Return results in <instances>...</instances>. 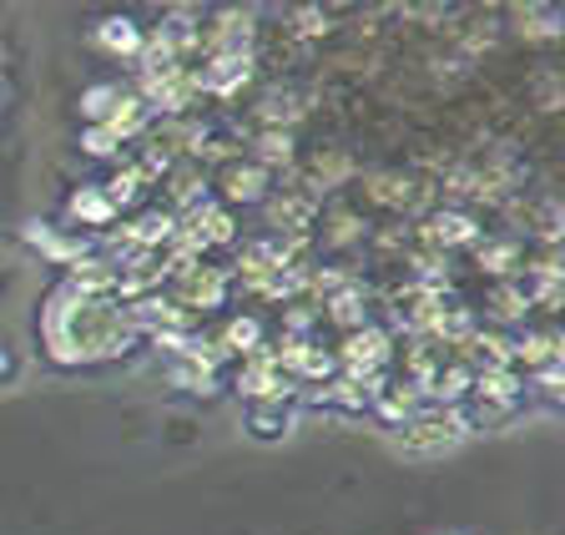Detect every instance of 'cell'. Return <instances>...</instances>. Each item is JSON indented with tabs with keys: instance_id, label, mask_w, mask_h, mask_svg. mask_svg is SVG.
Returning <instances> with one entry per match:
<instances>
[{
	"instance_id": "6da1fadb",
	"label": "cell",
	"mask_w": 565,
	"mask_h": 535,
	"mask_svg": "<svg viewBox=\"0 0 565 535\" xmlns=\"http://www.w3.org/2000/svg\"><path fill=\"white\" fill-rule=\"evenodd\" d=\"M141 333L131 323L127 298L117 293H76L61 283L41 309V349L56 364H106L121 359Z\"/></svg>"
},
{
	"instance_id": "7a4b0ae2",
	"label": "cell",
	"mask_w": 565,
	"mask_h": 535,
	"mask_svg": "<svg viewBox=\"0 0 565 535\" xmlns=\"http://www.w3.org/2000/svg\"><path fill=\"white\" fill-rule=\"evenodd\" d=\"M470 435V419L459 415V409H429L424 405L419 415H409L404 425H394V450H404V454H445V450H455L459 440Z\"/></svg>"
},
{
	"instance_id": "3957f363",
	"label": "cell",
	"mask_w": 565,
	"mask_h": 535,
	"mask_svg": "<svg viewBox=\"0 0 565 535\" xmlns=\"http://www.w3.org/2000/svg\"><path fill=\"white\" fill-rule=\"evenodd\" d=\"M167 283H172V293H167V303L182 313L192 309H223V298H227V278L223 268H212V263L202 258H172V268H167Z\"/></svg>"
},
{
	"instance_id": "277c9868",
	"label": "cell",
	"mask_w": 565,
	"mask_h": 535,
	"mask_svg": "<svg viewBox=\"0 0 565 535\" xmlns=\"http://www.w3.org/2000/svg\"><path fill=\"white\" fill-rule=\"evenodd\" d=\"M294 374L278 364V354H273L268 344L258 349V354H247L243 364H237V394H243L247 405H268V399H294Z\"/></svg>"
},
{
	"instance_id": "5b68a950",
	"label": "cell",
	"mask_w": 565,
	"mask_h": 535,
	"mask_svg": "<svg viewBox=\"0 0 565 535\" xmlns=\"http://www.w3.org/2000/svg\"><path fill=\"white\" fill-rule=\"evenodd\" d=\"M339 364H343V374H349V379L374 384V379H379V370L388 364V333H384V329H374V323H364V329L343 333Z\"/></svg>"
},
{
	"instance_id": "8992f818",
	"label": "cell",
	"mask_w": 565,
	"mask_h": 535,
	"mask_svg": "<svg viewBox=\"0 0 565 535\" xmlns=\"http://www.w3.org/2000/svg\"><path fill=\"white\" fill-rule=\"evenodd\" d=\"M92 41L106 51V56H121V61H137L141 46H147V31H141L131 15H106L102 25L92 31Z\"/></svg>"
},
{
	"instance_id": "52a82bcc",
	"label": "cell",
	"mask_w": 565,
	"mask_h": 535,
	"mask_svg": "<svg viewBox=\"0 0 565 535\" xmlns=\"http://www.w3.org/2000/svg\"><path fill=\"white\" fill-rule=\"evenodd\" d=\"M480 238V227H475L470 213H459V207H445V213H435L429 223H424V243L435 253H449V248H465V243Z\"/></svg>"
},
{
	"instance_id": "ba28073f",
	"label": "cell",
	"mask_w": 565,
	"mask_h": 535,
	"mask_svg": "<svg viewBox=\"0 0 565 535\" xmlns=\"http://www.w3.org/2000/svg\"><path fill=\"white\" fill-rule=\"evenodd\" d=\"M247 76H253V56H207V66H198V86L207 96H233Z\"/></svg>"
},
{
	"instance_id": "9c48e42d",
	"label": "cell",
	"mask_w": 565,
	"mask_h": 535,
	"mask_svg": "<svg viewBox=\"0 0 565 535\" xmlns=\"http://www.w3.org/2000/svg\"><path fill=\"white\" fill-rule=\"evenodd\" d=\"M475 399H480L484 409H515L520 405V394H525V384H520L515 370H480L470 379Z\"/></svg>"
},
{
	"instance_id": "30bf717a",
	"label": "cell",
	"mask_w": 565,
	"mask_h": 535,
	"mask_svg": "<svg viewBox=\"0 0 565 535\" xmlns=\"http://www.w3.org/2000/svg\"><path fill=\"white\" fill-rule=\"evenodd\" d=\"M217 182L227 203H268V172L258 162H227Z\"/></svg>"
},
{
	"instance_id": "8fae6325",
	"label": "cell",
	"mask_w": 565,
	"mask_h": 535,
	"mask_svg": "<svg viewBox=\"0 0 565 535\" xmlns=\"http://www.w3.org/2000/svg\"><path fill=\"white\" fill-rule=\"evenodd\" d=\"M298 425V409L288 399H268V405H247V429L258 435V440H282V435H294Z\"/></svg>"
},
{
	"instance_id": "7c38bea8",
	"label": "cell",
	"mask_w": 565,
	"mask_h": 535,
	"mask_svg": "<svg viewBox=\"0 0 565 535\" xmlns=\"http://www.w3.org/2000/svg\"><path fill=\"white\" fill-rule=\"evenodd\" d=\"M147 121H152L147 101H141L137 92H121V101L111 107V117H106L102 127H106V131H117V142H131V137H141V131H147Z\"/></svg>"
},
{
	"instance_id": "4fadbf2b",
	"label": "cell",
	"mask_w": 565,
	"mask_h": 535,
	"mask_svg": "<svg viewBox=\"0 0 565 535\" xmlns=\"http://www.w3.org/2000/svg\"><path fill=\"white\" fill-rule=\"evenodd\" d=\"M25 243H31V248H41L51 263H66V268H71L76 258H86V243L61 238V233H51L46 223H31V227H25Z\"/></svg>"
},
{
	"instance_id": "5bb4252c",
	"label": "cell",
	"mask_w": 565,
	"mask_h": 535,
	"mask_svg": "<svg viewBox=\"0 0 565 535\" xmlns=\"http://www.w3.org/2000/svg\"><path fill=\"white\" fill-rule=\"evenodd\" d=\"M66 213L76 217L82 227H106L111 217H117V207L106 203V192H102V188H82V192H71Z\"/></svg>"
},
{
	"instance_id": "9a60e30c",
	"label": "cell",
	"mask_w": 565,
	"mask_h": 535,
	"mask_svg": "<svg viewBox=\"0 0 565 535\" xmlns=\"http://www.w3.org/2000/svg\"><path fill=\"white\" fill-rule=\"evenodd\" d=\"M217 344H223V354H258L263 349V323L253 319V313H237V319H227V329H223V339H217Z\"/></svg>"
},
{
	"instance_id": "2e32d148",
	"label": "cell",
	"mask_w": 565,
	"mask_h": 535,
	"mask_svg": "<svg viewBox=\"0 0 565 535\" xmlns=\"http://www.w3.org/2000/svg\"><path fill=\"white\" fill-rule=\"evenodd\" d=\"M288 157H294V131L268 127V131H258V142H253V157H247V162H258L263 172H268L273 162H288Z\"/></svg>"
},
{
	"instance_id": "e0dca14e",
	"label": "cell",
	"mask_w": 565,
	"mask_h": 535,
	"mask_svg": "<svg viewBox=\"0 0 565 535\" xmlns=\"http://www.w3.org/2000/svg\"><path fill=\"white\" fill-rule=\"evenodd\" d=\"M359 303H364V293H359V288H339V293L329 298V303H323V309H329V323H339L343 333H353V329H364V309H359Z\"/></svg>"
},
{
	"instance_id": "ac0fdd59",
	"label": "cell",
	"mask_w": 565,
	"mask_h": 535,
	"mask_svg": "<svg viewBox=\"0 0 565 535\" xmlns=\"http://www.w3.org/2000/svg\"><path fill=\"white\" fill-rule=\"evenodd\" d=\"M121 92H127V86H117V82H96V86H86V92H82V117L92 121V127H102V121L111 117V107L121 101Z\"/></svg>"
},
{
	"instance_id": "d6986e66",
	"label": "cell",
	"mask_w": 565,
	"mask_h": 535,
	"mask_svg": "<svg viewBox=\"0 0 565 535\" xmlns=\"http://www.w3.org/2000/svg\"><path fill=\"white\" fill-rule=\"evenodd\" d=\"M172 379L182 384L188 394H212V389H217V370H212L207 359H177Z\"/></svg>"
},
{
	"instance_id": "ffe728a7",
	"label": "cell",
	"mask_w": 565,
	"mask_h": 535,
	"mask_svg": "<svg viewBox=\"0 0 565 535\" xmlns=\"http://www.w3.org/2000/svg\"><path fill=\"white\" fill-rule=\"evenodd\" d=\"M520 263V243H480V268L490 274H515Z\"/></svg>"
},
{
	"instance_id": "44dd1931",
	"label": "cell",
	"mask_w": 565,
	"mask_h": 535,
	"mask_svg": "<svg viewBox=\"0 0 565 535\" xmlns=\"http://www.w3.org/2000/svg\"><path fill=\"white\" fill-rule=\"evenodd\" d=\"M490 309H494V319H520V309H530V293L515 283H500L490 298Z\"/></svg>"
},
{
	"instance_id": "7402d4cb",
	"label": "cell",
	"mask_w": 565,
	"mask_h": 535,
	"mask_svg": "<svg viewBox=\"0 0 565 535\" xmlns=\"http://www.w3.org/2000/svg\"><path fill=\"white\" fill-rule=\"evenodd\" d=\"M82 147H86L92 157H111V152H121L117 131H106V127H86V131H82Z\"/></svg>"
},
{
	"instance_id": "603a6c76",
	"label": "cell",
	"mask_w": 565,
	"mask_h": 535,
	"mask_svg": "<svg viewBox=\"0 0 565 535\" xmlns=\"http://www.w3.org/2000/svg\"><path fill=\"white\" fill-rule=\"evenodd\" d=\"M298 31H303V36H323V31H329V15H318V11H298Z\"/></svg>"
},
{
	"instance_id": "cb8c5ba5",
	"label": "cell",
	"mask_w": 565,
	"mask_h": 535,
	"mask_svg": "<svg viewBox=\"0 0 565 535\" xmlns=\"http://www.w3.org/2000/svg\"><path fill=\"white\" fill-rule=\"evenodd\" d=\"M6 370H11V354H6V349H0V374H6Z\"/></svg>"
}]
</instances>
